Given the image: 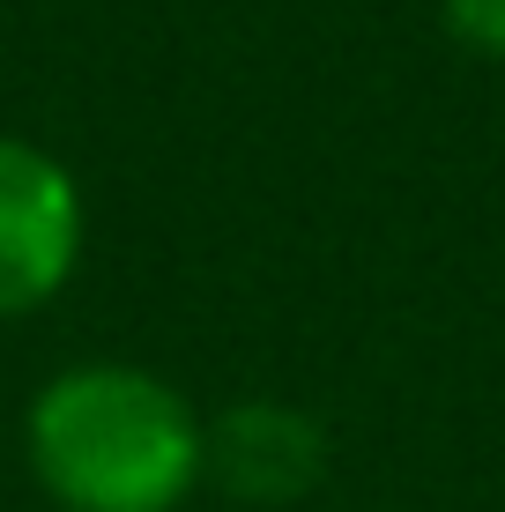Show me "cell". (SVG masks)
I'll return each mask as SVG.
<instances>
[{"label":"cell","instance_id":"obj_3","mask_svg":"<svg viewBox=\"0 0 505 512\" xmlns=\"http://www.w3.org/2000/svg\"><path fill=\"white\" fill-rule=\"evenodd\" d=\"M208 475L238 505H298L327 475V431L290 401H231L208 423Z\"/></svg>","mask_w":505,"mask_h":512},{"label":"cell","instance_id":"obj_2","mask_svg":"<svg viewBox=\"0 0 505 512\" xmlns=\"http://www.w3.org/2000/svg\"><path fill=\"white\" fill-rule=\"evenodd\" d=\"M82 268V186L52 149L0 134V320L45 312Z\"/></svg>","mask_w":505,"mask_h":512},{"label":"cell","instance_id":"obj_1","mask_svg":"<svg viewBox=\"0 0 505 512\" xmlns=\"http://www.w3.org/2000/svg\"><path fill=\"white\" fill-rule=\"evenodd\" d=\"M23 446L60 512H179L208 475V423L142 364H75L45 379Z\"/></svg>","mask_w":505,"mask_h":512},{"label":"cell","instance_id":"obj_4","mask_svg":"<svg viewBox=\"0 0 505 512\" xmlns=\"http://www.w3.org/2000/svg\"><path fill=\"white\" fill-rule=\"evenodd\" d=\"M439 23L461 52L505 67V0H439Z\"/></svg>","mask_w":505,"mask_h":512}]
</instances>
